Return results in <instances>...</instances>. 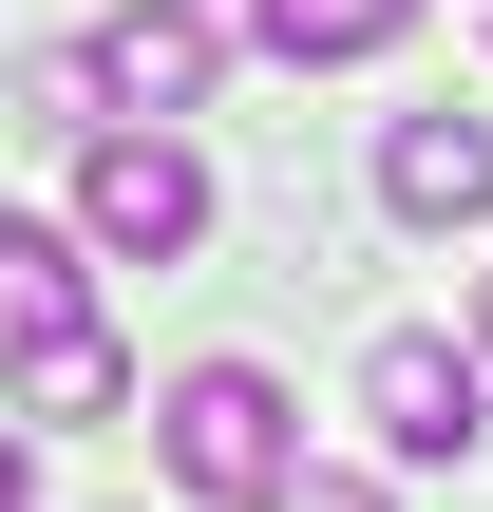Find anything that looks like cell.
Instances as JSON below:
<instances>
[{"instance_id":"obj_1","label":"cell","mask_w":493,"mask_h":512,"mask_svg":"<svg viewBox=\"0 0 493 512\" xmlns=\"http://www.w3.org/2000/svg\"><path fill=\"white\" fill-rule=\"evenodd\" d=\"M152 456H171V494L266 512L285 475H304V418H285V380H266V361H190V380L152 399Z\"/></svg>"},{"instance_id":"obj_2","label":"cell","mask_w":493,"mask_h":512,"mask_svg":"<svg viewBox=\"0 0 493 512\" xmlns=\"http://www.w3.org/2000/svg\"><path fill=\"white\" fill-rule=\"evenodd\" d=\"M209 209H228V190H209V152H190L171 114H95V152H76V228H95L114 266H190Z\"/></svg>"},{"instance_id":"obj_3","label":"cell","mask_w":493,"mask_h":512,"mask_svg":"<svg viewBox=\"0 0 493 512\" xmlns=\"http://www.w3.org/2000/svg\"><path fill=\"white\" fill-rule=\"evenodd\" d=\"M361 437H380L399 475H456L493 437V361L456 323H380V342H361Z\"/></svg>"},{"instance_id":"obj_4","label":"cell","mask_w":493,"mask_h":512,"mask_svg":"<svg viewBox=\"0 0 493 512\" xmlns=\"http://www.w3.org/2000/svg\"><path fill=\"white\" fill-rule=\"evenodd\" d=\"M76 57H95V95H114V114H209V76H228V19H209V0H114Z\"/></svg>"},{"instance_id":"obj_5","label":"cell","mask_w":493,"mask_h":512,"mask_svg":"<svg viewBox=\"0 0 493 512\" xmlns=\"http://www.w3.org/2000/svg\"><path fill=\"white\" fill-rule=\"evenodd\" d=\"M380 209H399V228H437V247L493 228V114H456V95H437V114H399V133H380Z\"/></svg>"},{"instance_id":"obj_6","label":"cell","mask_w":493,"mask_h":512,"mask_svg":"<svg viewBox=\"0 0 493 512\" xmlns=\"http://www.w3.org/2000/svg\"><path fill=\"white\" fill-rule=\"evenodd\" d=\"M114 399H133V361H114V323H95V304L19 323V418H114Z\"/></svg>"},{"instance_id":"obj_7","label":"cell","mask_w":493,"mask_h":512,"mask_svg":"<svg viewBox=\"0 0 493 512\" xmlns=\"http://www.w3.org/2000/svg\"><path fill=\"white\" fill-rule=\"evenodd\" d=\"M399 19H418V0H247V38H266L285 76H342V57H399Z\"/></svg>"},{"instance_id":"obj_8","label":"cell","mask_w":493,"mask_h":512,"mask_svg":"<svg viewBox=\"0 0 493 512\" xmlns=\"http://www.w3.org/2000/svg\"><path fill=\"white\" fill-rule=\"evenodd\" d=\"M57 304H76V247L0 209V342H19V323H57Z\"/></svg>"},{"instance_id":"obj_9","label":"cell","mask_w":493,"mask_h":512,"mask_svg":"<svg viewBox=\"0 0 493 512\" xmlns=\"http://www.w3.org/2000/svg\"><path fill=\"white\" fill-rule=\"evenodd\" d=\"M0 95H19V114H38V133H95V114H114V95H95V57H19V76H0Z\"/></svg>"},{"instance_id":"obj_10","label":"cell","mask_w":493,"mask_h":512,"mask_svg":"<svg viewBox=\"0 0 493 512\" xmlns=\"http://www.w3.org/2000/svg\"><path fill=\"white\" fill-rule=\"evenodd\" d=\"M266 512H399V494H380V475H323V456H304V475H285Z\"/></svg>"},{"instance_id":"obj_11","label":"cell","mask_w":493,"mask_h":512,"mask_svg":"<svg viewBox=\"0 0 493 512\" xmlns=\"http://www.w3.org/2000/svg\"><path fill=\"white\" fill-rule=\"evenodd\" d=\"M0 512H38V456H19V437H0Z\"/></svg>"},{"instance_id":"obj_12","label":"cell","mask_w":493,"mask_h":512,"mask_svg":"<svg viewBox=\"0 0 493 512\" xmlns=\"http://www.w3.org/2000/svg\"><path fill=\"white\" fill-rule=\"evenodd\" d=\"M475 361H493V285H475Z\"/></svg>"}]
</instances>
